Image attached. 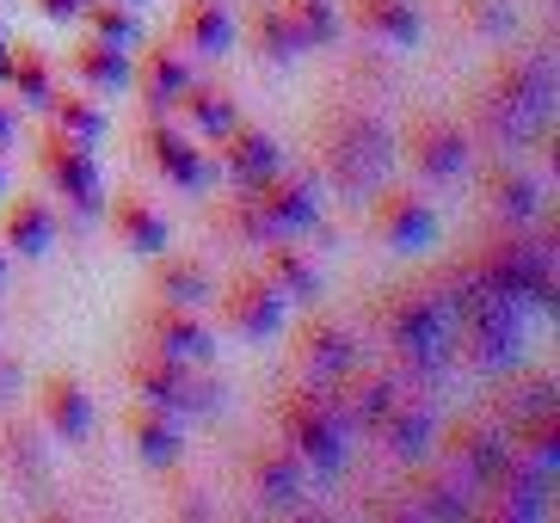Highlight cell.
Wrapping results in <instances>:
<instances>
[{
  "mask_svg": "<svg viewBox=\"0 0 560 523\" xmlns=\"http://www.w3.org/2000/svg\"><path fill=\"white\" fill-rule=\"evenodd\" d=\"M370 234H376L382 246H395V253H425V246L438 241V210L412 191L376 185V191H370Z\"/></svg>",
  "mask_w": 560,
  "mask_h": 523,
  "instance_id": "obj_15",
  "label": "cell"
},
{
  "mask_svg": "<svg viewBox=\"0 0 560 523\" xmlns=\"http://www.w3.org/2000/svg\"><path fill=\"white\" fill-rule=\"evenodd\" d=\"M210 295H215V321H222L234 339L259 345V339H271V333H283V309H290V302H283L259 271H234V278Z\"/></svg>",
  "mask_w": 560,
  "mask_h": 523,
  "instance_id": "obj_12",
  "label": "cell"
},
{
  "mask_svg": "<svg viewBox=\"0 0 560 523\" xmlns=\"http://www.w3.org/2000/svg\"><path fill=\"white\" fill-rule=\"evenodd\" d=\"M37 426L50 431L56 443L93 438V394H86V382L68 376V370H50V376L37 382Z\"/></svg>",
  "mask_w": 560,
  "mask_h": 523,
  "instance_id": "obj_18",
  "label": "cell"
},
{
  "mask_svg": "<svg viewBox=\"0 0 560 523\" xmlns=\"http://www.w3.org/2000/svg\"><path fill=\"white\" fill-rule=\"evenodd\" d=\"M0 81L19 93V105H37V112H44V105H50V56L37 44H19L13 56H7V74H0Z\"/></svg>",
  "mask_w": 560,
  "mask_h": 523,
  "instance_id": "obj_37",
  "label": "cell"
},
{
  "mask_svg": "<svg viewBox=\"0 0 560 523\" xmlns=\"http://www.w3.org/2000/svg\"><path fill=\"white\" fill-rule=\"evenodd\" d=\"M149 290L166 295V302H185V309H203L215 290V271L191 253H154L149 259Z\"/></svg>",
  "mask_w": 560,
  "mask_h": 523,
  "instance_id": "obj_30",
  "label": "cell"
},
{
  "mask_svg": "<svg viewBox=\"0 0 560 523\" xmlns=\"http://www.w3.org/2000/svg\"><path fill=\"white\" fill-rule=\"evenodd\" d=\"M124 438H130V450L149 462V468H161V475H173L179 456H185V438H179V426H173V412L154 407V400H130V407H124Z\"/></svg>",
  "mask_w": 560,
  "mask_h": 523,
  "instance_id": "obj_23",
  "label": "cell"
},
{
  "mask_svg": "<svg viewBox=\"0 0 560 523\" xmlns=\"http://www.w3.org/2000/svg\"><path fill=\"white\" fill-rule=\"evenodd\" d=\"M487 412H493L499 426H505V419H524V412H560V382H555V370L511 363L505 382H499L493 400H487Z\"/></svg>",
  "mask_w": 560,
  "mask_h": 523,
  "instance_id": "obj_26",
  "label": "cell"
},
{
  "mask_svg": "<svg viewBox=\"0 0 560 523\" xmlns=\"http://www.w3.org/2000/svg\"><path fill=\"white\" fill-rule=\"evenodd\" d=\"M173 112L191 124V130H203L210 142H222V136L241 124V98L229 93V86H210V81H191L179 98H173Z\"/></svg>",
  "mask_w": 560,
  "mask_h": 523,
  "instance_id": "obj_34",
  "label": "cell"
},
{
  "mask_svg": "<svg viewBox=\"0 0 560 523\" xmlns=\"http://www.w3.org/2000/svg\"><path fill=\"white\" fill-rule=\"evenodd\" d=\"M351 25L376 44H395V49H412L425 37V19L412 0H351Z\"/></svg>",
  "mask_w": 560,
  "mask_h": 523,
  "instance_id": "obj_32",
  "label": "cell"
},
{
  "mask_svg": "<svg viewBox=\"0 0 560 523\" xmlns=\"http://www.w3.org/2000/svg\"><path fill=\"white\" fill-rule=\"evenodd\" d=\"M431 456H444L450 468H462V475L475 480V499H480V487L511 462V443H505V426H499L493 412L475 407V412H456L450 426H438V450Z\"/></svg>",
  "mask_w": 560,
  "mask_h": 523,
  "instance_id": "obj_9",
  "label": "cell"
},
{
  "mask_svg": "<svg viewBox=\"0 0 560 523\" xmlns=\"http://www.w3.org/2000/svg\"><path fill=\"white\" fill-rule=\"evenodd\" d=\"M400 394H407V388H400L388 370H370V363H358V370H346L339 382H327V400L339 407V419H346L358 438H370V431H376V419L395 407Z\"/></svg>",
  "mask_w": 560,
  "mask_h": 523,
  "instance_id": "obj_16",
  "label": "cell"
},
{
  "mask_svg": "<svg viewBox=\"0 0 560 523\" xmlns=\"http://www.w3.org/2000/svg\"><path fill=\"white\" fill-rule=\"evenodd\" d=\"M68 68H74L86 86H100V93H124V86H130V74H136V62L124 56V44H112V37H93V32L68 49Z\"/></svg>",
  "mask_w": 560,
  "mask_h": 523,
  "instance_id": "obj_35",
  "label": "cell"
},
{
  "mask_svg": "<svg viewBox=\"0 0 560 523\" xmlns=\"http://www.w3.org/2000/svg\"><path fill=\"white\" fill-rule=\"evenodd\" d=\"M7 259H13V253H7V246H0V283H7Z\"/></svg>",
  "mask_w": 560,
  "mask_h": 523,
  "instance_id": "obj_46",
  "label": "cell"
},
{
  "mask_svg": "<svg viewBox=\"0 0 560 523\" xmlns=\"http://www.w3.org/2000/svg\"><path fill=\"white\" fill-rule=\"evenodd\" d=\"M253 271H259L283 302H320V265H314L302 246H290V234H283V241H265Z\"/></svg>",
  "mask_w": 560,
  "mask_h": 523,
  "instance_id": "obj_27",
  "label": "cell"
},
{
  "mask_svg": "<svg viewBox=\"0 0 560 523\" xmlns=\"http://www.w3.org/2000/svg\"><path fill=\"white\" fill-rule=\"evenodd\" d=\"M37 173H44V179L56 185V197H68L81 216L105 210V179H100V161H93V142L44 130L37 136Z\"/></svg>",
  "mask_w": 560,
  "mask_h": 523,
  "instance_id": "obj_11",
  "label": "cell"
},
{
  "mask_svg": "<svg viewBox=\"0 0 560 523\" xmlns=\"http://www.w3.org/2000/svg\"><path fill=\"white\" fill-rule=\"evenodd\" d=\"M505 443H511V456H524L529 468L560 475V412H524V419H505Z\"/></svg>",
  "mask_w": 560,
  "mask_h": 523,
  "instance_id": "obj_36",
  "label": "cell"
},
{
  "mask_svg": "<svg viewBox=\"0 0 560 523\" xmlns=\"http://www.w3.org/2000/svg\"><path fill=\"white\" fill-rule=\"evenodd\" d=\"M81 19H86V32H93V37H112V44H124V49H130L136 32H142L136 13H130V7H117V0H86Z\"/></svg>",
  "mask_w": 560,
  "mask_h": 523,
  "instance_id": "obj_41",
  "label": "cell"
},
{
  "mask_svg": "<svg viewBox=\"0 0 560 523\" xmlns=\"http://www.w3.org/2000/svg\"><path fill=\"white\" fill-rule=\"evenodd\" d=\"M253 197H259V210L271 216V229L278 234H302L320 222V185H314V173H271L265 185H247Z\"/></svg>",
  "mask_w": 560,
  "mask_h": 523,
  "instance_id": "obj_21",
  "label": "cell"
},
{
  "mask_svg": "<svg viewBox=\"0 0 560 523\" xmlns=\"http://www.w3.org/2000/svg\"><path fill=\"white\" fill-rule=\"evenodd\" d=\"M370 321H376L382 345H388V358L419 382H438L456 370V309H450V295L425 278L412 283H395V290H382L370 302Z\"/></svg>",
  "mask_w": 560,
  "mask_h": 523,
  "instance_id": "obj_2",
  "label": "cell"
},
{
  "mask_svg": "<svg viewBox=\"0 0 560 523\" xmlns=\"http://www.w3.org/2000/svg\"><path fill=\"white\" fill-rule=\"evenodd\" d=\"M124 382H130L136 400H154V407H166V412H191V419H210V412H222V400H229L222 376H210V370L191 363V358H173L161 345H136L130 358H124Z\"/></svg>",
  "mask_w": 560,
  "mask_h": 523,
  "instance_id": "obj_6",
  "label": "cell"
},
{
  "mask_svg": "<svg viewBox=\"0 0 560 523\" xmlns=\"http://www.w3.org/2000/svg\"><path fill=\"white\" fill-rule=\"evenodd\" d=\"M32 7H37L44 19H62V25H68V19H81L86 0H32Z\"/></svg>",
  "mask_w": 560,
  "mask_h": 523,
  "instance_id": "obj_43",
  "label": "cell"
},
{
  "mask_svg": "<svg viewBox=\"0 0 560 523\" xmlns=\"http://www.w3.org/2000/svg\"><path fill=\"white\" fill-rule=\"evenodd\" d=\"M142 154H149V166L161 173L166 185H179V191H203V185L215 179V154H203L191 136L166 130L161 117H154L149 130H142Z\"/></svg>",
  "mask_w": 560,
  "mask_h": 523,
  "instance_id": "obj_20",
  "label": "cell"
},
{
  "mask_svg": "<svg viewBox=\"0 0 560 523\" xmlns=\"http://www.w3.org/2000/svg\"><path fill=\"white\" fill-rule=\"evenodd\" d=\"M234 25H241V37L253 44V56H265V62L290 68L302 56V37H296V25H290V13H283L278 0H253L247 19H234Z\"/></svg>",
  "mask_w": 560,
  "mask_h": 523,
  "instance_id": "obj_31",
  "label": "cell"
},
{
  "mask_svg": "<svg viewBox=\"0 0 560 523\" xmlns=\"http://www.w3.org/2000/svg\"><path fill=\"white\" fill-rule=\"evenodd\" d=\"M0 246L19 253V259H44L56 246V210L44 197H13V204L0 210Z\"/></svg>",
  "mask_w": 560,
  "mask_h": 523,
  "instance_id": "obj_28",
  "label": "cell"
},
{
  "mask_svg": "<svg viewBox=\"0 0 560 523\" xmlns=\"http://www.w3.org/2000/svg\"><path fill=\"white\" fill-rule=\"evenodd\" d=\"M468 259H475V271L487 278V290H499L505 302H517V309H529V314H555L560 309L555 241H548V234L499 229L493 241H480Z\"/></svg>",
  "mask_w": 560,
  "mask_h": 523,
  "instance_id": "obj_4",
  "label": "cell"
},
{
  "mask_svg": "<svg viewBox=\"0 0 560 523\" xmlns=\"http://www.w3.org/2000/svg\"><path fill=\"white\" fill-rule=\"evenodd\" d=\"M112 204V229H117V241L130 246V253H142V259H154V253H166V216L154 210L142 191H117V197H105Z\"/></svg>",
  "mask_w": 560,
  "mask_h": 523,
  "instance_id": "obj_33",
  "label": "cell"
},
{
  "mask_svg": "<svg viewBox=\"0 0 560 523\" xmlns=\"http://www.w3.org/2000/svg\"><path fill=\"white\" fill-rule=\"evenodd\" d=\"M271 426H278V443L290 450V456H302V468H314V475H346L351 462V443H358V431L339 419V407L327 400V388H290L271 400Z\"/></svg>",
  "mask_w": 560,
  "mask_h": 523,
  "instance_id": "obj_5",
  "label": "cell"
},
{
  "mask_svg": "<svg viewBox=\"0 0 560 523\" xmlns=\"http://www.w3.org/2000/svg\"><path fill=\"white\" fill-rule=\"evenodd\" d=\"M456 19L475 37H493V44L517 32V7H511V0H456Z\"/></svg>",
  "mask_w": 560,
  "mask_h": 523,
  "instance_id": "obj_40",
  "label": "cell"
},
{
  "mask_svg": "<svg viewBox=\"0 0 560 523\" xmlns=\"http://www.w3.org/2000/svg\"><path fill=\"white\" fill-rule=\"evenodd\" d=\"M191 81H198V74H191V62H185L179 49H166V44L154 49V56H142V62H136V74H130V86H136V98L149 105V117L173 112V98H179Z\"/></svg>",
  "mask_w": 560,
  "mask_h": 523,
  "instance_id": "obj_29",
  "label": "cell"
},
{
  "mask_svg": "<svg viewBox=\"0 0 560 523\" xmlns=\"http://www.w3.org/2000/svg\"><path fill=\"white\" fill-rule=\"evenodd\" d=\"M136 327H142V345H161V351H173V358H191V363L215 358V327L198 309H185V302L154 295V302H142Z\"/></svg>",
  "mask_w": 560,
  "mask_h": 523,
  "instance_id": "obj_14",
  "label": "cell"
},
{
  "mask_svg": "<svg viewBox=\"0 0 560 523\" xmlns=\"http://www.w3.org/2000/svg\"><path fill=\"white\" fill-rule=\"evenodd\" d=\"M0 185H7V166H0Z\"/></svg>",
  "mask_w": 560,
  "mask_h": 523,
  "instance_id": "obj_48",
  "label": "cell"
},
{
  "mask_svg": "<svg viewBox=\"0 0 560 523\" xmlns=\"http://www.w3.org/2000/svg\"><path fill=\"white\" fill-rule=\"evenodd\" d=\"M400 148H407V161L419 179L431 185H456L468 166H475V142H468V130H462L456 117L444 112H419L407 124V136H400Z\"/></svg>",
  "mask_w": 560,
  "mask_h": 523,
  "instance_id": "obj_10",
  "label": "cell"
},
{
  "mask_svg": "<svg viewBox=\"0 0 560 523\" xmlns=\"http://www.w3.org/2000/svg\"><path fill=\"white\" fill-rule=\"evenodd\" d=\"M376 450L382 456H395L400 468H412V462H425L431 450H438V412L425 407V400H412V394H400L395 407L376 419Z\"/></svg>",
  "mask_w": 560,
  "mask_h": 523,
  "instance_id": "obj_19",
  "label": "cell"
},
{
  "mask_svg": "<svg viewBox=\"0 0 560 523\" xmlns=\"http://www.w3.org/2000/svg\"><path fill=\"white\" fill-rule=\"evenodd\" d=\"M247 492L253 505L271 511V518H302L308 511V468H302V456H290V450H247Z\"/></svg>",
  "mask_w": 560,
  "mask_h": 523,
  "instance_id": "obj_13",
  "label": "cell"
},
{
  "mask_svg": "<svg viewBox=\"0 0 560 523\" xmlns=\"http://www.w3.org/2000/svg\"><path fill=\"white\" fill-rule=\"evenodd\" d=\"M44 112H50L56 130L74 136V142H100V136H105V112L93 105V98H81V93H62V98L50 93V105H44Z\"/></svg>",
  "mask_w": 560,
  "mask_h": 523,
  "instance_id": "obj_39",
  "label": "cell"
},
{
  "mask_svg": "<svg viewBox=\"0 0 560 523\" xmlns=\"http://www.w3.org/2000/svg\"><path fill=\"white\" fill-rule=\"evenodd\" d=\"M13 400H19V363L0 351V407H13Z\"/></svg>",
  "mask_w": 560,
  "mask_h": 523,
  "instance_id": "obj_42",
  "label": "cell"
},
{
  "mask_svg": "<svg viewBox=\"0 0 560 523\" xmlns=\"http://www.w3.org/2000/svg\"><path fill=\"white\" fill-rule=\"evenodd\" d=\"M0 475L13 480L19 492H44L50 487V450H44V431H37L32 419H13V412L0 419Z\"/></svg>",
  "mask_w": 560,
  "mask_h": 523,
  "instance_id": "obj_22",
  "label": "cell"
},
{
  "mask_svg": "<svg viewBox=\"0 0 560 523\" xmlns=\"http://www.w3.org/2000/svg\"><path fill=\"white\" fill-rule=\"evenodd\" d=\"M555 105H560V74L548 49H511L475 86V124L487 130V142L511 148V154L548 142Z\"/></svg>",
  "mask_w": 560,
  "mask_h": 523,
  "instance_id": "obj_1",
  "label": "cell"
},
{
  "mask_svg": "<svg viewBox=\"0 0 560 523\" xmlns=\"http://www.w3.org/2000/svg\"><path fill=\"white\" fill-rule=\"evenodd\" d=\"M358 363H363L358 321H351V314H332V309H314V302H308V321L290 333V370H296V382L327 388V382H339L346 370H358Z\"/></svg>",
  "mask_w": 560,
  "mask_h": 523,
  "instance_id": "obj_7",
  "label": "cell"
},
{
  "mask_svg": "<svg viewBox=\"0 0 560 523\" xmlns=\"http://www.w3.org/2000/svg\"><path fill=\"white\" fill-rule=\"evenodd\" d=\"M241 25L222 0H179L173 13V49H191V56H229Z\"/></svg>",
  "mask_w": 560,
  "mask_h": 523,
  "instance_id": "obj_25",
  "label": "cell"
},
{
  "mask_svg": "<svg viewBox=\"0 0 560 523\" xmlns=\"http://www.w3.org/2000/svg\"><path fill=\"white\" fill-rule=\"evenodd\" d=\"M7 56H13V37H7V25H0V74H7Z\"/></svg>",
  "mask_w": 560,
  "mask_h": 523,
  "instance_id": "obj_45",
  "label": "cell"
},
{
  "mask_svg": "<svg viewBox=\"0 0 560 523\" xmlns=\"http://www.w3.org/2000/svg\"><path fill=\"white\" fill-rule=\"evenodd\" d=\"M314 154H320V173L339 197H370L376 185H388L395 173V136L382 124L376 112H363V105H346V98H332L320 105L314 117Z\"/></svg>",
  "mask_w": 560,
  "mask_h": 523,
  "instance_id": "obj_3",
  "label": "cell"
},
{
  "mask_svg": "<svg viewBox=\"0 0 560 523\" xmlns=\"http://www.w3.org/2000/svg\"><path fill=\"white\" fill-rule=\"evenodd\" d=\"M124 7H142V0H124Z\"/></svg>",
  "mask_w": 560,
  "mask_h": 523,
  "instance_id": "obj_47",
  "label": "cell"
},
{
  "mask_svg": "<svg viewBox=\"0 0 560 523\" xmlns=\"http://www.w3.org/2000/svg\"><path fill=\"white\" fill-rule=\"evenodd\" d=\"M278 7L290 13L302 49H327L332 37H339V7H332V0H278Z\"/></svg>",
  "mask_w": 560,
  "mask_h": 523,
  "instance_id": "obj_38",
  "label": "cell"
},
{
  "mask_svg": "<svg viewBox=\"0 0 560 523\" xmlns=\"http://www.w3.org/2000/svg\"><path fill=\"white\" fill-rule=\"evenodd\" d=\"M395 505H370V511H388V518H425V523H462L475 518V480L450 468L444 456H425L412 462V475L400 492H388Z\"/></svg>",
  "mask_w": 560,
  "mask_h": 523,
  "instance_id": "obj_8",
  "label": "cell"
},
{
  "mask_svg": "<svg viewBox=\"0 0 560 523\" xmlns=\"http://www.w3.org/2000/svg\"><path fill=\"white\" fill-rule=\"evenodd\" d=\"M480 204L493 216L499 229H536V216H542V185L536 173L517 161H493L480 173Z\"/></svg>",
  "mask_w": 560,
  "mask_h": 523,
  "instance_id": "obj_17",
  "label": "cell"
},
{
  "mask_svg": "<svg viewBox=\"0 0 560 523\" xmlns=\"http://www.w3.org/2000/svg\"><path fill=\"white\" fill-rule=\"evenodd\" d=\"M13 130H19V117H13V105H7V98H0V154H7V148H13Z\"/></svg>",
  "mask_w": 560,
  "mask_h": 523,
  "instance_id": "obj_44",
  "label": "cell"
},
{
  "mask_svg": "<svg viewBox=\"0 0 560 523\" xmlns=\"http://www.w3.org/2000/svg\"><path fill=\"white\" fill-rule=\"evenodd\" d=\"M215 166H222L234 185H265L283 166V148H278V136H271V130L234 124V130L215 142Z\"/></svg>",
  "mask_w": 560,
  "mask_h": 523,
  "instance_id": "obj_24",
  "label": "cell"
}]
</instances>
